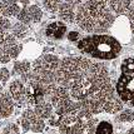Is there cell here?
I'll list each match as a JSON object with an SVG mask.
<instances>
[{
    "mask_svg": "<svg viewBox=\"0 0 134 134\" xmlns=\"http://www.w3.org/2000/svg\"><path fill=\"white\" fill-rule=\"evenodd\" d=\"M57 85L70 92L73 100L76 102L75 114L83 119L103 113L105 99L115 89L110 82L108 68L87 57L62 59Z\"/></svg>",
    "mask_w": 134,
    "mask_h": 134,
    "instance_id": "cell-1",
    "label": "cell"
},
{
    "mask_svg": "<svg viewBox=\"0 0 134 134\" xmlns=\"http://www.w3.org/2000/svg\"><path fill=\"white\" fill-rule=\"evenodd\" d=\"M115 20L114 13L108 6V0H85L76 6L75 23L88 33L102 34L110 29Z\"/></svg>",
    "mask_w": 134,
    "mask_h": 134,
    "instance_id": "cell-2",
    "label": "cell"
},
{
    "mask_svg": "<svg viewBox=\"0 0 134 134\" xmlns=\"http://www.w3.org/2000/svg\"><path fill=\"white\" fill-rule=\"evenodd\" d=\"M79 52L90 59L113 60L122 52V44L117 38L108 34H92L76 43Z\"/></svg>",
    "mask_w": 134,
    "mask_h": 134,
    "instance_id": "cell-3",
    "label": "cell"
},
{
    "mask_svg": "<svg viewBox=\"0 0 134 134\" xmlns=\"http://www.w3.org/2000/svg\"><path fill=\"white\" fill-rule=\"evenodd\" d=\"M50 103L53 104L58 115H65L69 113H75L76 102L73 100L70 92L64 87L57 85L50 94Z\"/></svg>",
    "mask_w": 134,
    "mask_h": 134,
    "instance_id": "cell-4",
    "label": "cell"
},
{
    "mask_svg": "<svg viewBox=\"0 0 134 134\" xmlns=\"http://www.w3.org/2000/svg\"><path fill=\"white\" fill-rule=\"evenodd\" d=\"M21 52V44L12 33L0 34V64H6Z\"/></svg>",
    "mask_w": 134,
    "mask_h": 134,
    "instance_id": "cell-5",
    "label": "cell"
},
{
    "mask_svg": "<svg viewBox=\"0 0 134 134\" xmlns=\"http://www.w3.org/2000/svg\"><path fill=\"white\" fill-rule=\"evenodd\" d=\"M87 119H83L74 113L62 115L59 123L60 134H87Z\"/></svg>",
    "mask_w": 134,
    "mask_h": 134,
    "instance_id": "cell-6",
    "label": "cell"
},
{
    "mask_svg": "<svg viewBox=\"0 0 134 134\" xmlns=\"http://www.w3.org/2000/svg\"><path fill=\"white\" fill-rule=\"evenodd\" d=\"M115 92L124 104L134 108V74H122L115 83Z\"/></svg>",
    "mask_w": 134,
    "mask_h": 134,
    "instance_id": "cell-7",
    "label": "cell"
},
{
    "mask_svg": "<svg viewBox=\"0 0 134 134\" xmlns=\"http://www.w3.org/2000/svg\"><path fill=\"white\" fill-rule=\"evenodd\" d=\"M20 127L24 133H41L45 129V120L33 109H26L20 117Z\"/></svg>",
    "mask_w": 134,
    "mask_h": 134,
    "instance_id": "cell-8",
    "label": "cell"
},
{
    "mask_svg": "<svg viewBox=\"0 0 134 134\" xmlns=\"http://www.w3.org/2000/svg\"><path fill=\"white\" fill-rule=\"evenodd\" d=\"M9 94L15 102V104L21 107V105L28 104L26 99V85L21 79H14L9 84Z\"/></svg>",
    "mask_w": 134,
    "mask_h": 134,
    "instance_id": "cell-9",
    "label": "cell"
},
{
    "mask_svg": "<svg viewBox=\"0 0 134 134\" xmlns=\"http://www.w3.org/2000/svg\"><path fill=\"white\" fill-rule=\"evenodd\" d=\"M41 16H43V12H41V9L39 6L29 5L21 8V10H20V13H19V15L16 18L19 21L29 25V24H34L40 21Z\"/></svg>",
    "mask_w": 134,
    "mask_h": 134,
    "instance_id": "cell-10",
    "label": "cell"
},
{
    "mask_svg": "<svg viewBox=\"0 0 134 134\" xmlns=\"http://www.w3.org/2000/svg\"><path fill=\"white\" fill-rule=\"evenodd\" d=\"M123 105L124 103L122 102V99L119 98V95L117 94L115 89L111 92L108 98L105 99L104 103V111L108 114H118L123 110Z\"/></svg>",
    "mask_w": 134,
    "mask_h": 134,
    "instance_id": "cell-11",
    "label": "cell"
},
{
    "mask_svg": "<svg viewBox=\"0 0 134 134\" xmlns=\"http://www.w3.org/2000/svg\"><path fill=\"white\" fill-rule=\"evenodd\" d=\"M15 102L13 100L10 94L1 92L0 93V119L9 118L14 113Z\"/></svg>",
    "mask_w": 134,
    "mask_h": 134,
    "instance_id": "cell-12",
    "label": "cell"
},
{
    "mask_svg": "<svg viewBox=\"0 0 134 134\" xmlns=\"http://www.w3.org/2000/svg\"><path fill=\"white\" fill-rule=\"evenodd\" d=\"M21 8L19 5V0H1L0 1V12L6 18L18 16Z\"/></svg>",
    "mask_w": 134,
    "mask_h": 134,
    "instance_id": "cell-13",
    "label": "cell"
},
{
    "mask_svg": "<svg viewBox=\"0 0 134 134\" xmlns=\"http://www.w3.org/2000/svg\"><path fill=\"white\" fill-rule=\"evenodd\" d=\"M66 34V25L63 21H52L48 24L45 29V35L52 39H62Z\"/></svg>",
    "mask_w": 134,
    "mask_h": 134,
    "instance_id": "cell-14",
    "label": "cell"
},
{
    "mask_svg": "<svg viewBox=\"0 0 134 134\" xmlns=\"http://www.w3.org/2000/svg\"><path fill=\"white\" fill-rule=\"evenodd\" d=\"M75 6L66 3V1L62 3V5L59 6L58 9V16L65 23H74L75 21Z\"/></svg>",
    "mask_w": 134,
    "mask_h": 134,
    "instance_id": "cell-15",
    "label": "cell"
},
{
    "mask_svg": "<svg viewBox=\"0 0 134 134\" xmlns=\"http://www.w3.org/2000/svg\"><path fill=\"white\" fill-rule=\"evenodd\" d=\"M33 110H34L41 119H44V120H45V119L49 120V119L54 115V113H55V109H54L53 104L49 103V102H43V103L36 104Z\"/></svg>",
    "mask_w": 134,
    "mask_h": 134,
    "instance_id": "cell-16",
    "label": "cell"
},
{
    "mask_svg": "<svg viewBox=\"0 0 134 134\" xmlns=\"http://www.w3.org/2000/svg\"><path fill=\"white\" fill-rule=\"evenodd\" d=\"M132 4V0H109L108 1V6L114 14L122 15V14H127L129 10V6Z\"/></svg>",
    "mask_w": 134,
    "mask_h": 134,
    "instance_id": "cell-17",
    "label": "cell"
},
{
    "mask_svg": "<svg viewBox=\"0 0 134 134\" xmlns=\"http://www.w3.org/2000/svg\"><path fill=\"white\" fill-rule=\"evenodd\" d=\"M33 70V64H30L28 60H19V62H15V64L13 66V74L18 76H21L28 74Z\"/></svg>",
    "mask_w": 134,
    "mask_h": 134,
    "instance_id": "cell-18",
    "label": "cell"
},
{
    "mask_svg": "<svg viewBox=\"0 0 134 134\" xmlns=\"http://www.w3.org/2000/svg\"><path fill=\"white\" fill-rule=\"evenodd\" d=\"M28 25L26 24L21 23V21H18V23L13 24L12 26V34L16 38V39H23L28 34Z\"/></svg>",
    "mask_w": 134,
    "mask_h": 134,
    "instance_id": "cell-19",
    "label": "cell"
},
{
    "mask_svg": "<svg viewBox=\"0 0 134 134\" xmlns=\"http://www.w3.org/2000/svg\"><path fill=\"white\" fill-rule=\"evenodd\" d=\"M113 133H114V129H113L111 123L108 122V120H102V122L98 123L94 134H113Z\"/></svg>",
    "mask_w": 134,
    "mask_h": 134,
    "instance_id": "cell-20",
    "label": "cell"
},
{
    "mask_svg": "<svg viewBox=\"0 0 134 134\" xmlns=\"http://www.w3.org/2000/svg\"><path fill=\"white\" fill-rule=\"evenodd\" d=\"M117 120L120 123H130L134 122V110L132 109H123L120 113H118Z\"/></svg>",
    "mask_w": 134,
    "mask_h": 134,
    "instance_id": "cell-21",
    "label": "cell"
},
{
    "mask_svg": "<svg viewBox=\"0 0 134 134\" xmlns=\"http://www.w3.org/2000/svg\"><path fill=\"white\" fill-rule=\"evenodd\" d=\"M122 74H134V58H125L120 64Z\"/></svg>",
    "mask_w": 134,
    "mask_h": 134,
    "instance_id": "cell-22",
    "label": "cell"
},
{
    "mask_svg": "<svg viewBox=\"0 0 134 134\" xmlns=\"http://www.w3.org/2000/svg\"><path fill=\"white\" fill-rule=\"evenodd\" d=\"M65 0H44V8L50 13H58L59 6L62 5V3H64Z\"/></svg>",
    "mask_w": 134,
    "mask_h": 134,
    "instance_id": "cell-23",
    "label": "cell"
},
{
    "mask_svg": "<svg viewBox=\"0 0 134 134\" xmlns=\"http://www.w3.org/2000/svg\"><path fill=\"white\" fill-rule=\"evenodd\" d=\"M1 134H20V128L15 123H10L6 127H4Z\"/></svg>",
    "mask_w": 134,
    "mask_h": 134,
    "instance_id": "cell-24",
    "label": "cell"
},
{
    "mask_svg": "<svg viewBox=\"0 0 134 134\" xmlns=\"http://www.w3.org/2000/svg\"><path fill=\"white\" fill-rule=\"evenodd\" d=\"M10 78V71L6 68H0V84H5Z\"/></svg>",
    "mask_w": 134,
    "mask_h": 134,
    "instance_id": "cell-25",
    "label": "cell"
},
{
    "mask_svg": "<svg viewBox=\"0 0 134 134\" xmlns=\"http://www.w3.org/2000/svg\"><path fill=\"white\" fill-rule=\"evenodd\" d=\"M125 15L128 16L130 24H134V1H132V4H130V6H129V10L127 12Z\"/></svg>",
    "mask_w": 134,
    "mask_h": 134,
    "instance_id": "cell-26",
    "label": "cell"
},
{
    "mask_svg": "<svg viewBox=\"0 0 134 134\" xmlns=\"http://www.w3.org/2000/svg\"><path fill=\"white\" fill-rule=\"evenodd\" d=\"M79 36H80V35H79L78 31H70L69 34H68V39H69L70 41H76V43H78V41L80 40Z\"/></svg>",
    "mask_w": 134,
    "mask_h": 134,
    "instance_id": "cell-27",
    "label": "cell"
},
{
    "mask_svg": "<svg viewBox=\"0 0 134 134\" xmlns=\"http://www.w3.org/2000/svg\"><path fill=\"white\" fill-rule=\"evenodd\" d=\"M66 3H69V4H71V5L74 6H79L80 4H83L85 0H65Z\"/></svg>",
    "mask_w": 134,
    "mask_h": 134,
    "instance_id": "cell-28",
    "label": "cell"
},
{
    "mask_svg": "<svg viewBox=\"0 0 134 134\" xmlns=\"http://www.w3.org/2000/svg\"><path fill=\"white\" fill-rule=\"evenodd\" d=\"M127 134H134V127H133V128L129 129L128 132H127Z\"/></svg>",
    "mask_w": 134,
    "mask_h": 134,
    "instance_id": "cell-29",
    "label": "cell"
},
{
    "mask_svg": "<svg viewBox=\"0 0 134 134\" xmlns=\"http://www.w3.org/2000/svg\"><path fill=\"white\" fill-rule=\"evenodd\" d=\"M19 1H20V3H23L24 5H26V4L29 3V0H19Z\"/></svg>",
    "mask_w": 134,
    "mask_h": 134,
    "instance_id": "cell-30",
    "label": "cell"
},
{
    "mask_svg": "<svg viewBox=\"0 0 134 134\" xmlns=\"http://www.w3.org/2000/svg\"><path fill=\"white\" fill-rule=\"evenodd\" d=\"M132 1H134V0H132Z\"/></svg>",
    "mask_w": 134,
    "mask_h": 134,
    "instance_id": "cell-31",
    "label": "cell"
},
{
    "mask_svg": "<svg viewBox=\"0 0 134 134\" xmlns=\"http://www.w3.org/2000/svg\"><path fill=\"white\" fill-rule=\"evenodd\" d=\"M108 1H109V0H108Z\"/></svg>",
    "mask_w": 134,
    "mask_h": 134,
    "instance_id": "cell-32",
    "label": "cell"
},
{
    "mask_svg": "<svg viewBox=\"0 0 134 134\" xmlns=\"http://www.w3.org/2000/svg\"><path fill=\"white\" fill-rule=\"evenodd\" d=\"M0 134H1V133H0Z\"/></svg>",
    "mask_w": 134,
    "mask_h": 134,
    "instance_id": "cell-33",
    "label": "cell"
}]
</instances>
